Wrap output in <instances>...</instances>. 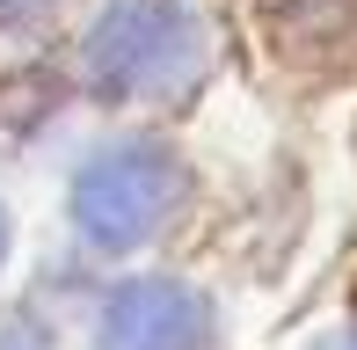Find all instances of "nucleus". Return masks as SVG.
<instances>
[{"mask_svg": "<svg viewBox=\"0 0 357 350\" xmlns=\"http://www.w3.org/2000/svg\"><path fill=\"white\" fill-rule=\"evenodd\" d=\"M204 73V22L183 0H117L88 29V81L117 102H160Z\"/></svg>", "mask_w": 357, "mask_h": 350, "instance_id": "nucleus-1", "label": "nucleus"}, {"mask_svg": "<svg viewBox=\"0 0 357 350\" xmlns=\"http://www.w3.org/2000/svg\"><path fill=\"white\" fill-rule=\"evenodd\" d=\"M175 190H183V168L168 161V146H146V139H124V146L95 153L73 183V219L95 248H139L160 219L175 212Z\"/></svg>", "mask_w": 357, "mask_h": 350, "instance_id": "nucleus-2", "label": "nucleus"}, {"mask_svg": "<svg viewBox=\"0 0 357 350\" xmlns=\"http://www.w3.org/2000/svg\"><path fill=\"white\" fill-rule=\"evenodd\" d=\"M212 336V307L190 284L139 277L102 299V350H197Z\"/></svg>", "mask_w": 357, "mask_h": 350, "instance_id": "nucleus-3", "label": "nucleus"}, {"mask_svg": "<svg viewBox=\"0 0 357 350\" xmlns=\"http://www.w3.org/2000/svg\"><path fill=\"white\" fill-rule=\"evenodd\" d=\"M0 263H8V212H0Z\"/></svg>", "mask_w": 357, "mask_h": 350, "instance_id": "nucleus-4", "label": "nucleus"}, {"mask_svg": "<svg viewBox=\"0 0 357 350\" xmlns=\"http://www.w3.org/2000/svg\"><path fill=\"white\" fill-rule=\"evenodd\" d=\"M328 350H357V336H343V343H328Z\"/></svg>", "mask_w": 357, "mask_h": 350, "instance_id": "nucleus-5", "label": "nucleus"}]
</instances>
